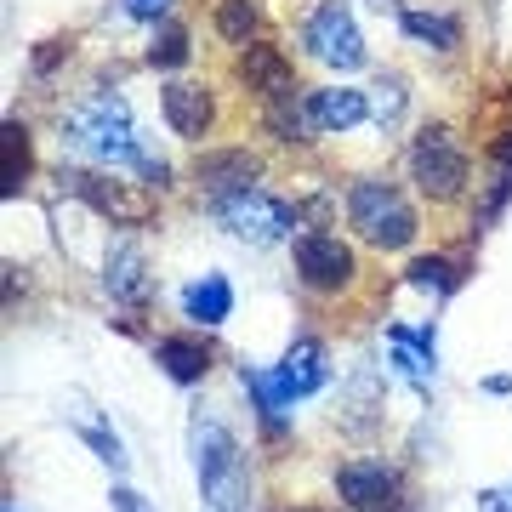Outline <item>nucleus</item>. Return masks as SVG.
<instances>
[{"instance_id": "nucleus-1", "label": "nucleus", "mask_w": 512, "mask_h": 512, "mask_svg": "<svg viewBox=\"0 0 512 512\" xmlns=\"http://www.w3.org/2000/svg\"><path fill=\"white\" fill-rule=\"evenodd\" d=\"M63 148L92 165H137L143 160V143H137V126H131V103L114 92L86 97L63 120Z\"/></svg>"}, {"instance_id": "nucleus-2", "label": "nucleus", "mask_w": 512, "mask_h": 512, "mask_svg": "<svg viewBox=\"0 0 512 512\" xmlns=\"http://www.w3.org/2000/svg\"><path fill=\"white\" fill-rule=\"evenodd\" d=\"M194 461H200V512H245L251 507V461L222 421L194 427Z\"/></svg>"}, {"instance_id": "nucleus-3", "label": "nucleus", "mask_w": 512, "mask_h": 512, "mask_svg": "<svg viewBox=\"0 0 512 512\" xmlns=\"http://www.w3.org/2000/svg\"><path fill=\"white\" fill-rule=\"evenodd\" d=\"M348 222L353 234L365 245H376V251H404L421 234L416 205L399 194V183H382V177H359L348 188Z\"/></svg>"}, {"instance_id": "nucleus-4", "label": "nucleus", "mask_w": 512, "mask_h": 512, "mask_svg": "<svg viewBox=\"0 0 512 512\" xmlns=\"http://www.w3.org/2000/svg\"><path fill=\"white\" fill-rule=\"evenodd\" d=\"M404 171L410 183L427 194L433 205H456L467 194V177H473V160L450 126H421L410 137V154H404Z\"/></svg>"}, {"instance_id": "nucleus-5", "label": "nucleus", "mask_w": 512, "mask_h": 512, "mask_svg": "<svg viewBox=\"0 0 512 512\" xmlns=\"http://www.w3.org/2000/svg\"><path fill=\"white\" fill-rule=\"evenodd\" d=\"M205 211H211V217H217L234 239H245V245H279V239H291L296 222H302V211H296L291 200L268 194V188L217 194V200H205Z\"/></svg>"}, {"instance_id": "nucleus-6", "label": "nucleus", "mask_w": 512, "mask_h": 512, "mask_svg": "<svg viewBox=\"0 0 512 512\" xmlns=\"http://www.w3.org/2000/svg\"><path fill=\"white\" fill-rule=\"evenodd\" d=\"M302 46H308L313 63H325L336 74H353L370 63V46L359 35V23H353L348 0H319L308 12V23H302Z\"/></svg>"}, {"instance_id": "nucleus-7", "label": "nucleus", "mask_w": 512, "mask_h": 512, "mask_svg": "<svg viewBox=\"0 0 512 512\" xmlns=\"http://www.w3.org/2000/svg\"><path fill=\"white\" fill-rule=\"evenodd\" d=\"M291 256H296V279H302L313 296H342L353 279H359V251H353L342 234H325V228L296 234Z\"/></svg>"}, {"instance_id": "nucleus-8", "label": "nucleus", "mask_w": 512, "mask_h": 512, "mask_svg": "<svg viewBox=\"0 0 512 512\" xmlns=\"http://www.w3.org/2000/svg\"><path fill=\"white\" fill-rule=\"evenodd\" d=\"M336 495L348 501V512H399L404 507V478L399 467H387L376 456L342 461L336 467Z\"/></svg>"}, {"instance_id": "nucleus-9", "label": "nucleus", "mask_w": 512, "mask_h": 512, "mask_svg": "<svg viewBox=\"0 0 512 512\" xmlns=\"http://www.w3.org/2000/svg\"><path fill=\"white\" fill-rule=\"evenodd\" d=\"M325 382H330V365H325V348H319L313 336L291 342V348H285V359L268 370V387H274V399H279V404L313 399V393H319Z\"/></svg>"}, {"instance_id": "nucleus-10", "label": "nucleus", "mask_w": 512, "mask_h": 512, "mask_svg": "<svg viewBox=\"0 0 512 512\" xmlns=\"http://www.w3.org/2000/svg\"><path fill=\"white\" fill-rule=\"evenodd\" d=\"M194 177H200L205 200H217V194L256 188V177H262V160H256L251 148H205L200 160H194Z\"/></svg>"}, {"instance_id": "nucleus-11", "label": "nucleus", "mask_w": 512, "mask_h": 512, "mask_svg": "<svg viewBox=\"0 0 512 512\" xmlns=\"http://www.w3.org/2000/svg\"><path fill=\"white\" fill-rule=\"evenodd\" d=\"M160 109H165V126L177 131L183 143H200L205 131L217 126V97L205 92V86H194V80H171Z\"/></svg>"}, {"instance_id": "nucleus-12", "label": "nucleus", "mask_w": 512, "mask_h": 512, "mask_svg": "<svg viewBox=\"0 0 512 512\" xmlns=\"http://www.w3.org/2000/svg\"><path fill=\"white\" fill-rule=\"evenodd\" d=\"M239 80H245L251 92H262V103H274V97H291L296 92V69L285 63V52H279V46H268V40L239 46Z\"/></svg>"}, {"instance_id": "nucleus-13", "label": "nucleus", "mask_w": 512, "mask_h": 512, "mask_svg": "<svg viewBox=\"0 0 512 512\" xmlns=\"http://www.w3.org/2000/svg\"><path fill=\"white\" fill-rule=\"evenodd\" d=\"M103 285H109L114 302H126V308H148V296H154V279H148V256L120 239L109 245V262H103Z\"/></svg>"}, {"instance_id": "nucleus-14", "label": "nucleus", "mask_w": 512, "mask_h": 512, "mask_svg": "<svg viewBox=\"0 0 512 512\" xmlns=\"http://www.w3.org/2000/svg\"><path fill=\"white\" fill-rule=\"evenodd\" d=\"M308 120L313 131H353L370 120V97L359 86H319L308 92Z\"/></svg>"}, {"instance_id": "nucleus-15", "label": "nucleus", "mask_w": 512, "mask_h": 512, "mask_svg": "<svg viewBox=\"0 0 512 512\" xmlns=\"http://www.w3.org/2000/svg\"><path fill=\"white\" fill-rule=\"evenodd\" d=\"M63 183H69L86 205H97L103 217H114V222H148V205L131 200L126 188L109 183V177H97V171H63Z\"/></svg>"}, {"instance_id": "nucleus-16", "label": "nucleus", "mask_w": 512, "mask_h": 512, "mask_svg": "<svg viewBox=\"0 0 512 512\" xmlns=\"http://www.w3.org/2000/svg\"><path fill=\"white\" fill-rule=\"evenodd\" d=\"M154 365L177 387H194L211 376V348H205V336H160L154 342Z\"/></svg>"}, {"instance_id": "nucleus-17", "label": "nucleus", "mask_w": 512, "mask_h": 512, "mask_svg": "<svg viewBox=\"0 0 512 512\" xmlns=\"http://www.w3.org/2000/svg\"><path fill=\"white\" fill-rule=\"evenodd\" d=\"M183 319H194L205 330L234 319V285H228V274H205L194 285H183Z\"/></svg>"}, {"instance_id": "nucleus-18", "label": "nucleus", "mask_w": 512, "mask_h": 512, "mask_svg": "<svg viewBox=\"0 0 512 512\" xmlns=\"http://www.w3.org/2000/svg\"><path fill=\"white\" fill-rule=\"evenodd\" d=\"M399 29L421 46H433V52H456L461 46V23L450 12H399Z\"/></svg>"}, {"instance_id": "nucleus-19", "label": "nucleus", "mask_w": 512, "mask_h": 512, "mask_svg": "<svg viewBox=\"0 0 512 512\" xmlns=\"http://www.w3.org/2000/svg\"><path fill=\"white\" fill-rule=\"evenodd\" d=\"M404 285H410V291H433V296H450L461 285V262L456 256H416V262H410V268H404Z\"/></svg>"}, {"instance_id": "nucleus-20", "label": "nucleus", "mask_w": 512, "mask_h": 512, "mask_svg": "<svg viewBox=\"0 0 512 512\" xmlns=\"http://www.w3.org/2000/svg\"><path fill=\"white\" fill-rule=\"evenodd\" d=\"M188 57H194V40H188V29L183 23H154V46H148V69H160V74H171V69H183Z\"/></svg>"}, {"instance_id": "nucleus-21", "label": "nucleus", "mask_w": 512, "mask_h": 512, "mask_svg": "<svg viewBox=\"0 0 512 512\" xmlns=\"http://www.w3.org/2000/svg\"><path fill=\"white\" fill-rule=\"evenodd\" d=\"M217 35L228 46H251L256 29H262V12H256V0H217Z\"/></svg>"}, {"instance_id": "nucleus-22", "label": "nucleus", "mask_w": 512, "mask_h": 512, "mask_svg": "<svg viewBox=\"0 0 512 512\" xmlns=\"http://www.w3.org/2000/svg\"><path fill=\"white\" fill-rule=\"evenodd\" d=\"M23 177H29V131L12 120L6 126V194H18Z\"/></svg>"}, {"instance_id": "nucleus-23", "label": "nucleus", "mask_w": 512, "mask_h": 512, "mask_svg": "<svg viewBox=\"0 0 512 512\" xmlns=\"http://www.w3.org/2000/svg\"><path fill=\"white\" fill-rule=\"evenodd\" d=\"M80 439H86V444L97 450V461H103V467H114V473H126V444L114 439L109 427H97V421H80Z\"/></svg>"}, {"instance_id": "nucleus-24", "label": "nucleus", "mask_w": 512, "mask_h": 512, "mask_svg": "<svg viewBox=\"0 0 512 512\" xmlns=\"http://www.w3.org/2000/svg\"><path fill=\"white\" fill-rule=\"evenodd\" d=\"M376 103H370V114H376V126H399V114H404V80L399 74H382V86H376Z\"/></svg>"}, {"instance_id": "nucleus-25", "label": "nucleus", "mask_w": 512, "mask_h": 512, "mask_svg": "<svg viewBox=\"0 0 512 512\" xmlns=\"http://www.w3.org/2000/svg\"><path fill=\"white\" fill-rule=\"evenodd\" d=\"M120 12L137 23H165V12H171V0H120Z\"/></svg>"}, {"instance_id": "nucleus-26", "label": "nucleus", "mask_w": 512, "mask_h": 512, "mask_svg": "<svg viewBox=\"0 0 512 512\" xmlns=\"http://www.w3.org/2000/svg\"><path fill=\"white\" fill-rule=\"evenodd\" d=\"M109 501H114V512H148V501H143L137 490H126V484H120V490H114Z\"/></svg>"}, {"instance_id": "nucleus-27", "label": "nucleus", "mask_w": 512, "mask_h": 512, "mask_svg": "<svg viewBox=\"0 0 512 512\" xmlns=\"http://www.w3.org/2000/svg\"><path fill=\"white\" fill-rule=\"evenodd\" d=\"M478 512H512L507 490H478Z\"/></svg>"}, {"instance_id": "nucleus-28", "label": "nucleus", "mask_w": 512, "mask_h": 512, "mask_svg": "<svg viewBox=\"0 0 512 512\" xmlns=\"http://www.w3.org/2000/svg\"><path fill=\"white\" fill-rule=\"evenodd\" d=\"M484 393H495V399H501V393H512V376H490V382H484Z\"/></svg>"}, {"instance_id": "nucleus-29", "label": "nucleus", "mask_w": 512, "mask_h": 512, "mask_svg": "<svg viewBox=\"0 0 512 512\" xmlns=\"http://www.w3.org/2000/svg\"><path fill=\"white\" fill-rule=\"evenodd\" d=\"M370 6H382V12H399V0H370Z\"/></svg>"}, {"instance_id": "nucleus-30", "label": "nucleus", "mask_w": 512, "mask_h": 512, "mask_svg": "<svg viewBox=\"0 0 512 512\" xmlns=\"http://www.w3.org/2000/svg\"><path fill=\"white\" fill-rule=\"evenodd\" d=\"M6 512H18V507H6Z\"/></svg>"}]
</instances>
